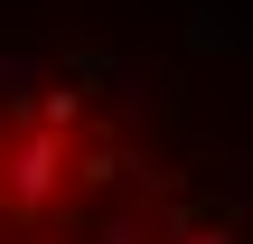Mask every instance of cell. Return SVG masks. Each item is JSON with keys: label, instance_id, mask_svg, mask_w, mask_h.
Segmentation results:
<instances>
[{"label": "cell", "instance_id": "6da1fadb", "mask_svg": "<svg viewBox=\"0 0 253 244\" xmlns=\"http://www.w3.org/2000/svg\"><path fill=\"white\" fill-rule=\"evenodd\" d=\"M56 179H66V141H56V132L38 122V132H28V141L9 150V169H0V188H9V207H19V216H38V207L56 197Z\"/></svg>", "mask_w": 253, "mask_h": 244}, {"label": "cell", "instance_id": "7a4b0ae2", "mask_svg": "<svg viewBox=\"0 0 253 244\" xmlns=\"http://www.w3.org/2000/svg\"><path fill=\"white\" fill-rule=\"evenodd\" d=\"M169 235H178V244H235L225 226H197V216H169Z\"/></svg>", "mask_w": 253, "mask_h": 244}]
</instances>
